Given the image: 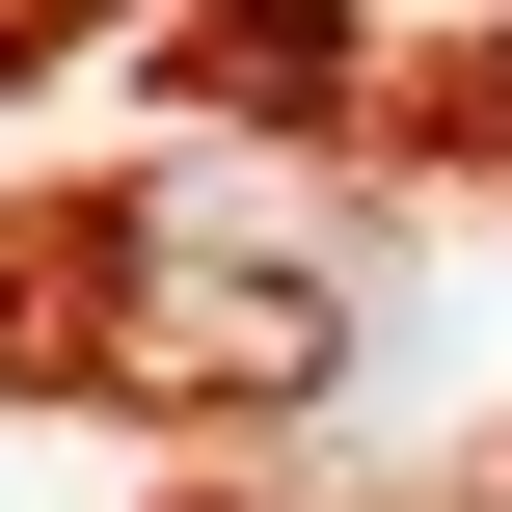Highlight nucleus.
Segmentation results:
<instances>
[{"mask_svg": "<svg viewBox=\"0 0 512 512\" xmlns=\"http://www.w3.org/2000/svg\"><path fill=\"white\" fill-rule=\"evenodd\" d=\"M27 27H54V0H0V54H27Z\"/></svg>", "mask_w": 512, "mask_h": 512, "instance_id": "f257e3e1", "label": "nucleus"}]
</instances>
